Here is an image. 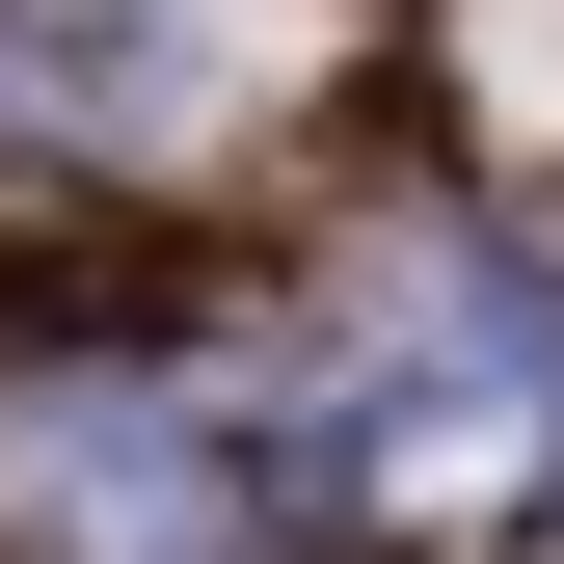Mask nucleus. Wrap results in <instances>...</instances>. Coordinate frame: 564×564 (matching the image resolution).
Returning <instances> with one entry per match:
<instances>
[{"label": "nucleus", "instance_id": "1", "mask_svg": "<svg viewBox=\"0 0 564 564\" xmlns=\"http://www.w3.org/2000/svg\"><path fill=\"white\" fill-rule=\"evenodd\" d=\"M564 484V296L511 269H431V377H377V511L403 538H484Z\"/></svg>", "mask_w": 564, "mask_h": 564}, {"label": "nucleus", "instance_id": "2", "mask_svg": "<svg viewBox=\"0 0 564 564\" xmlns=\"http://www.w3.org/2000/svg\"><path fill=\"white\" fill-rule=\"evenodd\" d=\"M0 538L28 564H242V484H216L188 403L54 377V403H0Z\"/></svg>", "mask_w": 564, "mask_h": 564}]
</instances>
